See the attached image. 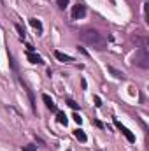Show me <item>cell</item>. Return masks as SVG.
<instances>
[{
    "mask_svg": "<svg viewBox=\"0 0 149 151\" xmlns=\"http://www.w3.org/2000/svg\"><path fill=\"white\" fill-rule=\"evenodd\" d=\"M81 39H82L86 44H90V46H93V47H97V49H104V46H105V40L102 37V34L97 32L95 28H84V30L81 32Z\"/></svg>",
    "mask_w": 149,
    "mask_h": 151,
    "instance_id": "obj_1",
    "label": "cell"
},
{
    "mask_svg": "<svg viewBox=\"0 0 149 151\" xmlns=\"http://www.w3.org/2000/svg\"><path fill=\"white\" fill-rule=\"evenodd\" d=\"M135 65L142 67V69H149V53L148 47H139V51L135 53Z\"/></svg>",
    "mask_w": 149,
    "mask_h": 151,
    "instance_id": "obj_2",
    "label": "cell"
},
{
    "mask_svg": "<svg viewBox=\"0 0 149 151\" xmlns=\"http://www.w3.org/2000/svg\"><path fill=\"white\" fill-rule=\"evenodd\" d=\"M84 14H86V7L82 4H75L72 7V19H81L84 18Z\"/></svg>",
    "mask_w": 149,
    "mask_h": 151,
    "instance_id": "obj_3",
    "label": "cell"
},
{
    "mask_svg": "<svg viewBox=\"0 0 149 151\" xmlns=\"http://www.w3.org/2000/svg\"><path fill=\"white\" fill-rule=\"evenodd\" d=\"M114 125H116V127H117V128H119V130L123 132V135H125V137H126V139H128L130 142H135V135H133V134H132V132H130V130H128V128L125 127V125H121V121L114 119Z\"/></svg>",
    "mask_w": 149,
    "mask_h": 151,
    "instance_id": "obj_4",
    "label": "cell"
},
{
    "mask_svg": "<svg viewBox=\"0 0 149 151\" xmlns=\"http://www.w3.org/2000/svg\"><path fill=\"white\" fill-rule=\"evenodd\" d=\"M42 100H44V104L47 106V109H51L53 113H56V111H58V109H56V104L53 102V99H51L49 95H42Z\"/></svg>",
    "mask_w": 149,
    "mask_h": 151,
    "instance_id": "obj_5",
    "label": "cell"
},
{
    "mask_svg": "<svg viewBox=\"0 0 149 151\" xmlns=\"http://www.w3.org/2000/svg\"><path fill=\"white\" fill-rule=\"evenodd\" d=\"M54 56H56L60 62H63V63L72 62V56H69V55H65V53H62V51H54Z\"/></svg>",
    "mask_w": 149,
    "mask_h": 151,
    "instance_id": "obj_6",
    "label": "cell"
},
{
    "mask_svg": "<svg viewBox=\"0 0 149 151\" xmlns=\"http://www.w3.org/2000/svg\"><path fill=\"white\" fill-rule=\"evenodd\" d=\"M27 58H28V62H32V63H40V62H42V58H40L39 55H35L34 51H28V53H27Z\"/></svg>",
    "mask_w": 149,
    "mask_h": 151,
    "instance_id": "obj_7",
    "label": "cell"
},
{
    "mask_svg": "<svg viewBox=\"0 0 149 151\" xmlns=\"http://www.w3.org/2000/svg\"><path fill=\"white\" fill-rule=\"evenodd\" d=\"M74 135H75V139H77L79 142H86V139H88V137H86V134H84V132H82L81 128L74 130Z\"/></svg>",
    "mask_w": 149,
    "mask_h": 151,
    "instance_id": "obj_8",
    "label": "cell"
},
{
    "mask_svg": "<svg viewBox=\"0 0 149 151\" xmlns=\"http://www.w3.org/2000/svg\"><path fill=\"white\" fill-rule=\"evenodd\" d=\"M56 119H58L60 125H65V127H67V123H69V119H67L65 113H62V111H56Z\"/></svg>",
    "mask_w": 149,
    "mask_h": 151,
    "instance_id": "obj_9",
    "label": "cell"
},
{
    "mask_svg": "<svg viewBox=\"0 0 149 151\" xmlns=\"http://www.w3.org/2000/svg\"><path fill=\"white\" fill-rule=\"evenodd\" d=\"M107 70H109V72H111V74L114 76V77H116V79H123V77H125V74H123L121 70H116L114 67H109Z\"/></svg>",
    "mask_w": 149,
    "mask_h": 151,
    "instance_id": "obj_10",
    "label": "cell"
},
{
    "mask_svg": "<svg viewBox=\"0 0 149 151\" xmlns=\"http://www.w3.org/2000/svg\"><path fill=\"white\" fill-rule=\"evenodd\" d=\"M30 25H32V27H34V28H35L37 32H42V23H40L39 19H35V18H32V19H30Z\"/></svg>",
    "mask_w": 149,
    "mask_h": 151,
    "instance_id": "obj_11",
    "label": "cell"
},
{
    "mask_svg": "<svg viewBox=\"0 0 149 151\" xmlns=\"http://www.w3.org/2000/svg\"><path fill=\"white\" fill-rule=\"evenodd\" d=\"M56 5H58L60 9H65V7L69 5V0H58V2H56Z\"/></svg>",
    "mask_w": 149,
    "mask_h": 151,
    "instance_id": "obj_12",
    "label": "cell"
},
{
    "mask_svg": "<svg viewBox=\"0 0 149 151\" xmlns=\"http://www.w3.org/2000/svg\"><path fill=\"white\" fill-rule=\"evenodd\" d=\"M67 104H69V106H70L74 111H77V109H79V104H77V102H74V100H70V99L67 100Z\"/></svg>",
    "mask_w": 149,
    "mask_h": 151,
    "instance_id": "obj_13",
    "label": "cell"
},
{
    "mask_svg": "<svg viewBox=\"0 0 149 151\" xmlns=\"http://www.w3.org/2000/svg\"><path fill=\"white\" fill-rule=\"evenodd\" d=\"M16 30H18V34H19V37L25 39V30L21 28V25H16Z\"/></svg>",
    "mask_w": 149,
    "mask_h": 151,
    "instance_id": "obj_14",
    "label": "cell"
},
{
    "mask_svg": "<svg viewBox=\"0 0 149 151\" xmlns=\"http://www.w3.org/2000/svg\"><path fill=\"white\" fill-rule=\"evenodd\" d=\"M37 150V146H34V144H28V146H25L23 151H35Z\"/></svg>",
    "mask_w": 149,
    "mask_h": 151,
    "instance_id": "obj_15",
    "label": "cell"
},
{
    "mask_svg": "<svg viewBox=\"0 0 149 151\" xmlns=\"http://www.w3.org/2000/svg\"><path fill=\"white\" fill-rule=\"evenodd\" d=\"M72 118H74V121H75V123H79V125L82 123V118H81V116H79V114H77V113H75L74 116H72Z\"/></svg>",
    "mask_w": 149,
    "mask_h": 151,
    "instance_id": "obj_16",
    "label": "cell"
},
{
    "mask_svg": "<svg viewBox=\"0 0 149 151\" xmlns=\"http://www.w3.org/2000/svg\"><path fill=\"white\" fill-rule=\"evenodd\" d=\"M95 106H97V107H100V106H102V100H100V97H95Z\"/></svg>",
    "mask_w": 149,
    "mask_h": 151,
    "instance_id": "obj_17",
    "label": "cell"
},
{
    "mask_svg": "<svg viewBox=\"0 0 149 151\" xmlns=\"http://www.w3.org/2000/svg\"><path fill=\"white\" fill-rule=\"evenodd\" d=\"M67 151H70V150H67Z\"/></svg>",
    "mask_w": 149,
    "mask_h": 151,
    "instance_id": "obj_18",
    "label": "cell"
}]
</instances>
